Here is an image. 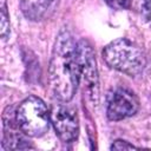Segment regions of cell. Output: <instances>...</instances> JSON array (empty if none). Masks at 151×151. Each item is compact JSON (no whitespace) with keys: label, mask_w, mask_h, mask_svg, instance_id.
Returning <instances> with one entry per match:
<instances>
[{"label":"cell","mask_w":151,"mask_h":151,"mask_svg":"<svg viewBox=\"0 0 151 151\" xmlns=\"http://www.w3.org/2000/svg\"><path fill=\"white\" fill-rule=\"evenodd\" d=\"M138 7L140 12V17L144 21L151 20V0H138Z\"/></svg>","instance_id":"10"},{"label":"cell","mask_w":151,"mask_h":151,"mask_svg":"<svg viewBox=\"0 0 151 151\" xmlns=\"http://www.w3.org/2000/svg\"><path fill=\"white\" fill-rule=\"evenodd\" d=\"M78 59H79L80 80H83L84 87L87 91L91 99L97 101L98 87H99L97 63L91 45L85 40H80L78 42Z\"/></svg>","instance_id":"4"},{"label":"cell","mask_w":151,"mask_h":151,"mask_svg":"<svg viewBox=\"0 0 151 151\" xmlns=\"http://www.w3.org/2000/svg\"><path fill=\"white\" fill-rule=\"evenodd\" d=\"M139 101L136 94L126 88L116 90L109 100L106 114L112 122H118L137 113Z\"/></svg>","instance_id":"6"},{"label":"cell","mask_w":151,"mask_h":151,"mask_svg":"<svg viewBox=\"0 0 151 151\" xmlns=\"http://www.w3.org/2000/svg\"><path fill=\"white\" fill-rule=\"evenodd\" d=\"M57 1L58 0H20V9L28 20L40 21L53 12Z\"/></svg>","instance_id":"8"},{"label":"cell","mask_w":151,"mask_h":151,"mask_svg":"<svg viewBox=\"0 0 151 151\" xmlns=\"http://www.w3.org/2000/svg\"><path fill=\"white\" fill-rule=\"evenodd\" d=\"M25 133L19 129L15 116L9 117V113L5 112L4 114V138H2V149L4 150H22V149H33V146L25 138Z\"/></svg>","instance_id":"7"},{"label":"cell","mask_w":151,"mask_h":151,"mask_svg":"<svg viewBox=\"0 0 151 151\" xmlns=\"http://www.w3.org/2000/svg\"><path fill=\"white\" fill-rule=\"evenodd\" d=\"M9 35V17L7 13L6 1H1V37L2 39H7Z\"/></svg>","instance_id":"9"},{"label":"cell","mask_w":151,"mask_h":151,"mask_svg":"<svg viewBox=\"0 0 151 151\" xmlns=\"http://www.w3.org/2000/svg\"><path fill=\"white\" fill-rule=\"evenodd\" d=\"M105 2L113 9H127L131 5V0H105Z\"/></svg>","instance_id":"11"},{"label":"cell","mask_w":151,"mask_h":151,"mask_svg":"<svg viewBox=\"0 0 151 151\" xmlns=\"http://www.w3.org/2000/svg\"><path fill=\"white\" fill-rule=\"evenodd\" d=\"M130 149H136V146L123 139H117L111 145V150H130Z\"/></svg>","instance_id":"12"},{"label":"cell","mask_w":151,"mask_h":151,"mask_svg":"<svg viewBox=\"0 0 151 151\" xmlns=\"http://www.w3.org/2000/svg\"><path fill=\"white\" fill-rule=\"evenodd\" d=\"M50 87L60 101H70L80 81L78 42L67 29H61L57 37L48 67Z\"/></svg>","instance_id":"1"},{"label":"cell","mask_w":151,"mask_h":151,"mask_svg":"<svg viewBox=\"0 0 151 151\" xmlns=\"http://www.w3.org/2000/svg\"><path fill=\"white\" fill-rule=\"evenodd\" d=\"M55 133L64 143H72L79 134V119L77 112L65 105H54L50 113Z\"/></svg>","instance_id":"5"},{"label":"cell","mask_w":151,"mask_h":151,"mask_svg":"<svg viewBox=\"0 0 151 151\" xmlns=\"http://www.w3.org/2000/svg\"><path fill=\"white\" fill-rule=\"evenodd\" d=\"M105 63L130 77H136L146 66V58L139 46L126 38H118L106 45L103 50Z\"/></svg>","instance_id":"2"},{"label":"cell","mask_w":151,"mask_h":151,"mask_svg":"<svg viewBox=\"0 0 151 151\" xmlns=\"http://www.w3.org/2000/svg\"><path fill=\"white\" fill-rule=\"evenodd\" d=\"M14 116L19 129L28 137H41L48 131L51 118L47 106L35 96L24 99Z\"/></svg>","instance_id":"3"}]
</instances>
